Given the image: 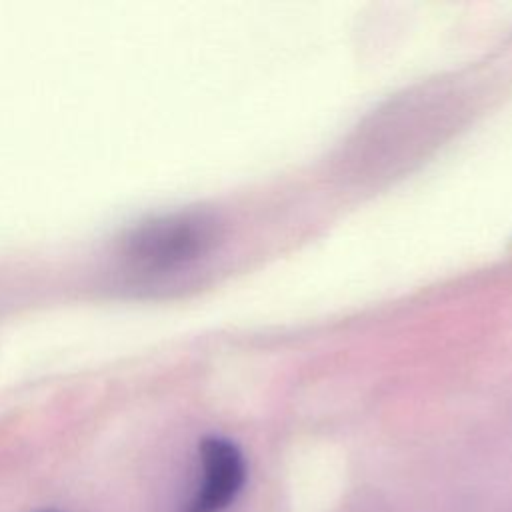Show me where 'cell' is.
I'll use <instances>...</instances> for the list:
<instances>
[{
    "label": "cell",
    "mask_w": 512,
    "mask_h": 512,
    "mask_svg": "<svg viewBox=\"0 0 512 512\" xmlns=\"http://www.w3.org/2000/svg\"><path fill=\"white\" fill-rule=\"evenodd\" d=\"M214 238V224L200 214H178L140 226L128 240V254L148 268H172L202 254Z\"/></svg>",
    "instance_id": "6da1fadb"
},
{
    "label": "cell",
    "mask_w": 512,
    "mask_h": 512,
    "mask_svg": "<svg viewBox=\"0 0 512 512\" xmlns=\"http://www.w3.org/2000/svg\"><path fill=\"white\" fill-rule=\"evenodd\" d=\"M204 480L186 512H222L240 492L246 478L242 452L226 438L210 436L200 444Z\"/></svg>",
    "instance_id": "7a4b0ae2"
}]
</instances>
